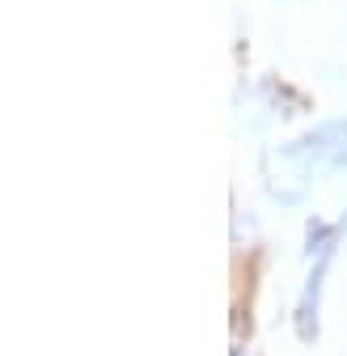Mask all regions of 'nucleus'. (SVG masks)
Here are the masks:
<instances>
[{
  "label": "nucleus",
  "instance_id": "nucleus-1",
  "mask_svg": "<svg viewBox=\"0 0 347 356\" xmlns=\"http://www.w3.org/2000/svg\"><path fill=\"white\" fill-rule=\"evenodd\" d=\"M347 170V115L318 119L296 136L263 149V187L276 204L296 208L318 178Z\"/></svg>",
  "mask_w": 347,
  "mask_h": 356
},
{
  "label": "nucleus",
  "instance_id": "nucleus-2",
  "mask_svg": "<svg viewBox=\"0 0 347 356\" xmlns=\"http://www.w3.org/2000/svg\"><path fill=\"white\" fill-rule=\"evenodd\" d=\"M339 254H322V259H310L305 263V280L296 289V301H292V335L314 348L318 335H322V297H326V280H330V267H335Z\"/></svg>",
  "mask_w": 347,
  "mask_h": 356
},
{
  "label": "nucleus",
  "instance_id": "nucleus-3",
  "mask_svg": "<svg viewBox=\"0 0 347 356\" xmlns=\"http://www.w3.org/2000/svg\"><path fill=\"white\" fill-rule=\"evenodd\" d=\"M254 98H258V106H263L271 119H301V115H310V98L301 94L296 85H288L284 76H263L254 85Z\"/></svg>",
  "mask_w": 347,
  "mask_h": 356
},
{
  "label": "nucleus",
  "instance_id": "nucleus-4",
  "mask_svg": "<svg viewBox=\"0 0 347 356\" xmlns=\"http://www.w3.org/2000/svg\"><path fill=\"white\" fill-rule=\"evenodd\" d=\"M347 238V212L326 220V216H310L305 220V234H301V259H322V254H339Z\"/></svg>",
  "mask_w": 347,
  "mask_h": 356
}]
</instances>
